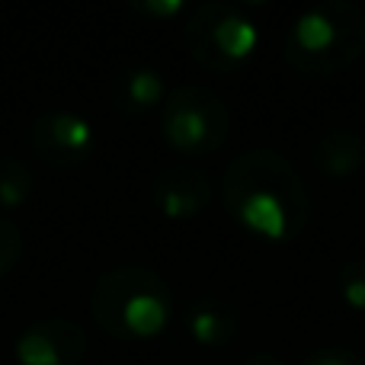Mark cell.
<instances>
[{
	"mask_svg": "<svg viewBox=\"0 0 365 365\" xmlns=\"http://www.w3.org/2000/svg\"><path fill=\"white\" fill-rule=\"evenodd\" d=\"M221 202L244 231L276 244L302 237L311 221V192L302 173L272 148H250L225 167Z\"/></svg>",
	"mask_w": 365,
	"mask_h": 365,
	"instance_id": "cell-1",
	"label": "cell"
},
{
	"mask_svg": "<svg viewBox=\"0 0 365 365\" xmlns=\"http://www.w3.org/2000/svg\"><path fill=\"white\" fill-rule=\"evenodd\" d=\"M90 314L113 340H154L173 317V292L148 266H115L93 282Z\"/></svg>",
	"mask_w": 365,
	"mask_h": 365,
	"instance_id": "cell-2",
	"label": "cell"
},
{
	"mask_svg": "<svg viewBox=\"0 0 365 365\" xmlns=\"http://www.w3.org/2000/svg\"><path fill=\"white\" fill-rule=\"evenodd\" d=\"M282 55L298 74L327 77L365 55V10L353 0H324L292 19Z\"/></svg>",
	"mask_w": 365,
	"mask_h": 365,
	"instance_id": "cell-3",
	"label": "cell"
},
{
	"mask_svg": "<svg viewBox=\"0 0 365 365\" xmlns=\"http://www.w3.org/2000/svg\"><path fill=\"white\" fill-rule=\"evenodd\" d=\"M182 42L195 64L215 74H234L253 58L259 45V26L247 4L208 0L189 13Z\"/></svg>",
	"mask_w": 365,
	"mask_h": 365,
	"instance_id": "cell-4",
	"label": "cell"
},
{
	"mask_svg": "<svg viewBox=\"0 0 365 365\" xmlns=\"http://www.w3.org/2000/svg\"><path fill=\"white\" fill-rule=\"evenodd\" d=\"M160 132L173 151L186 158H208L231 135V109L208 87H177L160 106Z\"/></svg>",
	"mask_w": 365,
	"mask_h": 365,
	"instance_id": "cell-5",
	"label": "cell"
},
{
	"mask_svg": "<svg viewBox=\"0 0 365 365\" xmlns=\"http://www.w3.org/2000/svg\"><path fill=\"white\" fill-rule=\"evenodd\" d=\"M26 138H29L32 154L58 170H74V167L87 164L96 148L93 125L71 109H48V113L36 115Z\"/></svg>",
	"mask_w": 365,
	"mask_h": 365,
	"instance_id": "cell-6",
	"label": "cell"
},
{
	"mask_svg": "<svg viewBox=\"0 0 365 365\" xmlns=\"http://www.w3.org/2000/svg\"><path fill=\"white\" fill-rule=\"evenodd\" d=\"M16 365H81L87 356V330L68 317L32 321L13 346Z\"/></svg>",
	"mask_w": 365,
	"mask_h": 365,
	"instance_id": "cell-7",
	"label": "cell"
},
{
	"mask_svg": "<svg viewBox=\"0 0 365 365\" xmlns=\"http://www.w3.org/2000/svg\"><path fill=\"white\" fill-rule=\"evenodd\" d=\"M151 199L158 212L173 221L195 218L212 205V177L189 164L160 167L151 182Z\"/></svg>",
	"mask_w": 365,
	"mask_h": 365,
	"instance_id": "cell-8",
	"label": "cell"
},
{
	"mask_svg": "<svg viewBox=\"0 0 365 365\" xmlns=\"http://www.w3.org/2000/svg\"><path fill=\"white\" fill-rule=\"evenodd\" d=\"M167 90L164 74L148 64H128L113 74L106 87V103L119 115H148L158 106H164Z\"/></svg>",
	"mask_w": 365,
	"mask_h": 365,
	"instance_id": "cell-9",
	"label": "cell"
},
{
	"mask_svg": "<svg viewBox=\"0 0 365 365\" xmlns=\"http://www.w3.org/2000/svg\"><path fill=\"white\" fill-rule=\"evenodd\" d=\"M311 164L327 180H346L365 167V138L353 128H327L311 148Z\"/></svg>",
	"mask_w": 365,
	"mask_h": 365,
	"instance_id": "cell-10",
	"label": "cell"
},
{
	"mask_svg": "<svg viewBox=\"0 0 365 365\" xmlns=\"http://www.w3.org/2000/svg\"><path fill=\"white\" fill-rule=\"evenodd\" d=\"M186 330L199 346H227V343L237 340V330H240V317L234 311V304L221 302V298L212 295H202L195 302H189L186 308Z\"/></svg>",
	"mask_w": 365,
	"mask_h": 365,
	"instance_id": "cell-11",
	"label": "cell"
},
{
	"mask_svg": "<svg viewBox=\"0 0 365 365\" xmlns=\"http://www.w3.org/2000/svg\"><path fill=\"white\" fill-rule=\"evenodd\" d=\"M36 186V173H32L29 160L16 158V154H0V212H16L26 205Z\"/></svg>",
	"mask_w": 365,
	"mask_h": 365,
	"instance_id": "cell-12",
	"label": "cell"
},
{
	"mask_svg": "<svg viewBox=\"0 0 365 365\" xmlns=\"http://www.w3.org/2000/svg\"><path fill=\"white\" fill-rule=\"evenodd\" d=\"M336 289H340V298L353 311H365V257H353L340 266Z\"/></svg>",
	"mask_w": 365,
	"mask_h": 365,
	"instance_id": "cell-13",
	"label": "cell"
},
{
	"mask_svg": "<svg viewBox=\"0 0 365 365\" xmlns=\"http://www.w3.org/2000/svg\"><path fill=\"white\" fill-rule=\"evenodd\" d=\"M19 257H23V234L10 218L0 215V276H6L19 263Z\"/></svg>",
	"mask_w": 365,
	"mask_h": 365,
	"instance_id": "cell-14",
	"label": "cell"
},
{
	"mask_svg": "<svg viewBox=\"0 0 365 365\" xmlns=\"http://www.w3.org/2000/svg\"><path fill=\"white\" fill-rule=\"evenodd\" d=\"M302 365H365V356L349 346H321L304 356Z\"/></svg>",
	"mask_w": 365,
	"mask_h": 365,
	"instance_id": "cell-15",
	"label": "cell"
},
{
	"mask_svg": "<svg viewBox=\"0 0 365 365\" xmlns=\"http://www.w3.org/2000/svg\"><path fill=\"white\" fill-rule=\"evenodd\" d=\"M128 10L151 19H173L186 10V4L182 0H135V4H128Z\"/></svg>",
	"mask_w": 365,
	"mask_h": 365,
	"instance_id": "cell-16",
	"label": "cell"
},
{
	"mask_svg": "<svg viewBox=\"0 0 365 365\" xmlns=\"http://www.w3.org/2000/svg\"><path fill=\"white\" fill-rule=\"evenodd\" d=\"M237 365H285V362L279 359L276 353H263V349H259V353H247Z\"/></svg>",
	"mask_w": 365,
	"mask_h": 365,
	"instance_id": "cell-17",
	"label": "cell"
}]
</instances>
